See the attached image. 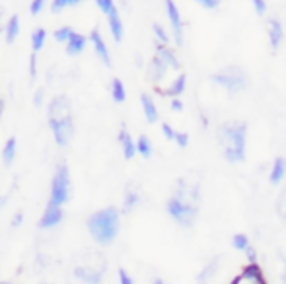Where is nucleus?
Here are the masks:
<instances>
[{
  "label": "nucleus",
  "mask_w": 286,
  "mask_h": 284,
  "mask_svg": "<svg viewBox=\"0 0 286 284\" xmlns=\"http://www.w3.org/2000/svg\"><path fill=\"white\" fill-rule=\"evenodd\" d=\"M119 140H121V144H123V154H125V158H126V160H130V158L136 154V144H134V140L128 136V132H126V130H121Z\"/></svg>",
  "instance_id": "dca6fc26"
},
{
  "label": "nucleus",
  "mask_w": 286,
  "mask_h": 284,
  "mask_svg": "<svg viewBox=\"0 0 286 284\" xmlns=\"http://www.w3.org/2000/svg\"><path fill=\"white\" fill-rule=\"evenodd\" d=\"M154 35H156V39H158L160 43H167V41H169L167 33H165V31H163V27H161V25H158V23H154Z\"/></svg>",
  "instance_id": "cd10ccee"
},
{
  "label": "nucleus",
  "mask_w": 286,
  "mask_h": 284,
  "mask_svg": "<svg viewBox=\"0 0 286 284\" xmlns=\"http://www.w3.org/2000/svg\"><path fill=\"white\" fill-rule=\"evenodd\" d=\"M68 193H70V175H68V167L66 165H58L54 177H53V185H51V196H49V204L51 206H62L68 200Z\"/></svg>",
  "instance_id": "7ed1b4c3"
},
{
  "label": "nucleus",
  "mask_w": 286,
  "mask_h": 284,
  "mask_svg": "<svg viewBox=\"0 0 286 284\" xmlns=\"http://www.w3.org/2000/svg\"><path fill=\"white\" fill-rule=\"evenodd\" d=\"M282 37H284V31H282L280 21H278V19H270V21H268V39H270V45H272L274 51L280 47Z\"/></svg>",
  "instance_id": "ddd939ff"
},
{
  "label": "nucleus",
  "mask_w": 286,
  "mask_h": 284,
  "mask_svg": "<svg viewBox=\"0 0 286 284\" xmlns=\"http://www.w3.org/2000/svg\"><path fill=\"white\" fill-rule=\"evenodd\" d=\"M78 2H82V0H54L53 6H51V10L56 14V12H60V10H64L68 6H76Z\"/></svg>",
  "instance_id": "a878e982"
},
{
  "label": "nucleus",
  "mask_w": 286,
  "mask_h": 284,
  "mask_svg": "<svg viewBox=\"0 0 286 284\" xmlns=\"http://www.w3.org/2000/svg\"><path fill=\"white\" fill-rule=\"evenodd\" d=\"M195 2H198L202 8H206V10H214V8H218V4H220V0H195Z\"/></svg>",
  "instance_id": "7c9ffc66"
},
{
  "label": "nucleus",
  "mask_w": 286,
  "mask_h": 284,
  "mask_svg": "<svg viewBox=\"0 0 286 284\" xmlns=\"http://www.w3.org/2000/svg\"><path fill=\"white\" fill-rule=\"evenodd\" d=\"M89 41L93 43V49H95V53L101 56L103 64H105V66H111L109 51H107V47H105V43H103V37H101V33H99L97 29H93V31H91V35H89Z\"/></svg>",
  "instance_id": "1a4fd4ad"
},
{
  "label": "nucleus",
  "mask_w": 286,
  "mask_h": 284,
  "mask_svg": "<svg viewBox=\"0 0 286 284\" xmlns=\"http://www.w3.org/2000/svg\"><path fill=\"white\" fill-rule=\"evenodd\" d=\"M253 6H255V12H257L259 16H263V14L267 12V2H265V0H253Z\"/></svg>",
  "instance_id": "2f4dec72"
},
{
  "label": "nucleus",
  "mask_w": 286,
  "mask_h": 284,
  "mask_svg": "<svg viewBox=\"0 0 286 284\" xmlns=\"http://www.w3.org/2000/svg\"><path fill=\"white\" fill-rule=\"evenodd\" d=\"M165 68H167V64L160 58V56H156L154 60H152V74H154V78L158 80V78H161L163 74H165Z\"/></svg>",
  "instance_id": "b1692460"
},
{
  "label": "nucleus",
  "mask_w": 286,
  "mask_h": 284,
  "mask_svg": "<svg viewBox=\"0 0 286 284\" xmlns=\"http://www.w3.org/2000/svg\"><path fill=\"white\" fill-rule=\"evenodd\" d=\"M45 37H47V31H45L43 27H39V29H35V31L31 33V49H33V53H37V51L43 49Z\"/></svg>",
  "instance_id": "4be33fe9"
},
{
  "label": "nucleus",
  "mask_w": 286,
  "mask_h": 284,
  "mask_svg": "<svg viewBox=\"0 0 286 284\" xmlns=\"http://www.w3.org/2000/svg\"><path fill=\"white\" fill-rule=\"evenodd\" d=\"M185 82H187V76L185 74H179L177 76V80L165 89V91H160V93H163V95H171V97H175V95H179V93H183V89H185Z\"/></svg>",
  "instance_id": "6ab92c4d"
},
{
  "label": "nucleus",
  "mask_w": 286,
  "mask_h": 284,
  "mask_svg": "<svg viewBox=\"0 0 286 284\" xmlns=\"http://www.w3.org/2000/svg\"><path fill=\"white\" fill-rule=\"evenodd\" d=\"M136 152L142 154L144 158H150V154H152V144H150V140H148L146 136H140V138H138V142H136Z\"/></svg>",
  "instance_id": "5701e85b"
},
{
  "label": "nucleus",
  "mask_w": 286,
  "mask_h": 284,
  "mask_svg": "<svg viewBox=\"0 0 286 284\" xmlns=\"http://www.w3.org/2000/svg\"><path fill=\"white\" fill-rule=\"evenodd\" d=\"M284 173H286V160L284 158H276L274 163H272V171H270L268 181L270 183H280L282 177H284Z\"/></svg>",
  "instance_id": "a211bd4d"
},
{
  "label": "nucleus",
  "mask_w": 286,
  "mask_h": 284,
  "mask_svg": "<svg viewBox=\"0 0 286 284\" xmlns=\"http://www.w3.org/2000/svg\"><path fill=\"white\" fill-rule=\"evenodd\" d=\"M241 276H243L245 280H251V282H257V284H265V282H267V278L263 276L261 266H259L255 261H249V265H247V266H243Z\"/></svg>",
  "instance_id": "9d476101"
},
{
  "label": "nucleus",
  "mask_w": 286,
  "mask_h": 284,
  "mask_svg": "<svg viewBox=\"0 0 286 284\" xmlns=\"http://www.w3.org/2000/svg\"><path fill=\"white\" fill-rule=\"evenodd\" d=\"M212 82H216L218 86H222L224 89H228L230 93H237L245 88L247 80H245V72L237 66H230L218 74H212Z\"/></svg>",
  "instance_id": "20e7f679"
},
{
  "label": "nucleus",
  "mask_w": 286,
  "mask_h": 284,
  "mask_svg": "<svg viewBox=\"0 0 286 284\" xmlns=\"http://www.w3.org/2000/svg\"><path fill=\"white\" fill-rule=\"evenodd\" d=\"M245 134L247 126L241 123L224 124L220 128V140L224 144V158L228 161H241L245 158Z\"/></svg>",
  "instance_id": "f03ea898"
},
{
  "label": "nucleus",
  "mask_w": 286,
  "mask_h": 284,
  "mask_svg": "<svg viewBox=\"0 0 286 284\" xmlns=\"http://www.w3.org/2000/svg\"><path fill=\"white\" fill-rule=\"evenodd\" d=\"M95 4L99 6V10H101L103 14H109V12L115 8V2H113V0H95Z\"/></svg>",
  "instance_id": "c85d7f7f"
},
{
  "label": "nucleus",
  "mask_w": 286,
  "mask_h": 284,
  "mask_svg": "<svg viewBox=\"0 0 286 284\" xmlns=\"http://www.w3.org/2000/svg\"><path fill=\"white\" fill-rule=\"evenodd\" d=\"M243 251L247 253V261H255V259H257V253H255V249H253L251 245H247Z\"/></svg>",
  "instance_id": "f704fd0d"
},
{
  "label": "nucleus",
  "mask_w": 286,
  "mask_h": 284,
  "mask_svg": "<svg viewBox=\"0 0 286 284\" xmlns=\"http://www.w3.org/2000/svg\"><path fill=\"white\" fill-rule=\"evenodd\" d=\"M72 35V29L70 27H58L56 31H54V39L58 41V43H66V39Z\"/></svg>",
  "instance_id": "bb28decb"
},
{
  "label": "nucleus",
  "mask_w": 286,
  "mask_h": 284,
  "mask_svg": "<svg viewBox=\"0 0 286 284\" xmlns=\"http://www.w3.org/2000/svg\"><path fill=\"white\" fill-rule=\"evenodd\" d=\"M132 204H136V195H128V200H126V208H130Z\"/></svg>",
  "instance_id": "4c0bfd02"
},
{
  "label": "nucleus",
  "mask_w": 286,
  "mask_h": 284,
  "mask_svg": "<svg viewBox=\"0 0 286 284\" xmlns=\"http://www.w3.org/2000/svg\"><path fill=\"white\" fill-rule=\"evenodd\" d=\"M173 140L181 146V148H185L187 144H189V136L185 134V132H175V136H173Z\"/></svg>",
  "instance_id": "c756f323"
},
{
  "label": "nucleus",
  "mask_w": 286,
  "mask_h": 284,
  "mask_svg": "<svg viewBox=\"0 0 286 284\" xmlns=\"http://www.w3.org/2000/svg\"><path fill=\"white\" fill-rule=\"evenodd\" d=\"M284 220H286V214H284Z\"/></svg>",
  "instance_id": "37998d69"
},
{
  "label": "nucleus",
  "mask_w": 286,
  "mask_h": 284,
  "mask_svg": "<svg viewBox=\"0 0 286 284\" xmlns=\"http://www.w3.org/2000/svg\"><path fill=\"white\" fill-rule=\"evenodd\" d=\"M158 56H160L167 66H171V68H175V70L179 68V60H177V56L167 49L165 43H160V45H158Z\"/></svg>",
  "instance_id": "2eb2a0df"
},
{
  "label": "nucleus",
  "mask_w": 286,
  "mask_h": 284,
  "mask_svg": "<svg viewBox=\"0 0 286 284\" xmlns=\"http://www.w3.org/2000/svg\"><path fill=\"white\" fill-rule=\"evenodd\" d=\"M140 101H142V109H144L146 121H148V123H156V121H158V109H156V105H154L152 97H150L148 93H142Z\"/></svg>",
  "instance_id": "4468645a"
},
{
  "label": "nucleus",
  "mask_w": 286,
  "mask_h": 284,
  "mask_svg": "<svg viewBox=\"0 0 286 284\" xmlns=\"http://www.w3.org/2000/svg\"><path fill=\"white\" fill-rule=\"evenodd\" d=\"M161 130H163V134H165V138H167V140H173V136H175V130H173V128H171L167 123H163V124H161Z\"/></svg>",
  "instance_id": "72a5a7b5"
},
{
  "label": "nucleus",
  "mask_w": 286,
  "mask_h": 284,
  "mask_svg": "<svg viewBox=\"0 0 286 284\" xmlns=\"http://www.w3.org/2000/svg\"><path fill=\"white\" fill-rule=\"evenodd\" d=\"M49 126L54 134V140L58 146H66L68 144V138L72 134V123L68 117H58L56 113H51L49 117Z\"/></svg>",
  "instance_id": "423d86ee"
},
{
  "label": "nucleus",
  "mask_w": 286,
  "mask_h": 284,
  "mask_svg": "<svg viewBox=\"0 0 286 284\" xmlns=\"http://www.w3.org/2000/svg\"><path fill=\"white\" fill-rule=\"evenodd\" d=\"M43 6H45V0H33V2H31V14L37 16V14L43 10Z\"/></svg>",
  "instance_id": "473e14b6"
},
{
  "label": "nucleus",
  "mask_w": 286,
  "mask_h": 284,
  "mask_svg": "<svg viewBox=\"0 0 286 284\" xmlns=\"http://www.w3.org/2000/svg\"><path fill=\"white\" fill-rule=\"evenodd\" d=\"M119 276H121V282H123V284H130V282H132V280L128 278V274H126V272H125L123 268L119 270Z\"/></svg>",
  "instance_id": "c9c22d12"
},
{
  "label": "nucleus",
  "mask_w": 286,
  "mask_h": 284,
  "mask_svg": "<svg viewBox=\"0 0 286 284\" xmlns=\"http://www.w3.org/2000/svg\"><path fill=\"white\" fill-rule=\"evenodd\" d=\"M2 12H4V10H0V16H2Z\"/></svg>",
  "instance_id": "79ce46f5"
},
{
  "label": "nucleus",
  "mask_w": 286,
  "mask_h": 284,
  "mask_svg": "<svg viewBox=\"0 0 286 284\" xmlns=\"http://www.w3.org/2000/svg\"><path fill=\"white\" fill-rule=\"evenodd\" d=\"M89 235L99 245H109L119 233V210L117 208H103L88 218Z\"/></svg>",
  "instance_id": "f257e3e1"
},
{
  "label": "nucleus",
  "mask_w": 286,
  "mask_h": 284,
  "mask_svg": "<svg viewBox=\"0 0 286 284\" xmlns=\"http://www.w3.org/2000/svg\"><path fill=\"white\" fill-rule=\"evenodd\" d=\"M111 97L117 101V103H123L126 99V91H125V86L119 78H113L111 82Z\"/></svg>",
  "instance_id": "412c9836"
},
{
  "label": "nucleus",
  "mask_w": 286,
  "mask_h": 284,
  "mask_svg": "<svg viewBox=\"0 0 286 284\" xmlns=\"http://www.w3.org/2000/svg\"><path fill=\"white\" fill-rule=\"evenodd\" d=\"M167 212L169 216L181 224V226H193L195 222V216H197V206L195 204H189L183 196H173L167 200Z\"/></svg>",
  "instance_id": "39448f33"
},
{
  "label": "nucleus",
  "mask_w": 286,
  "mask_h": 284,
  "mask_svg": "<svg viewBox=\"0 0 286 284\" xmlns=\"http://www.w3.org/2000/svg\"><path fill=\"white\" fill-rule=\"evenodd\" d=\"M284 282H286V272H284Z\"/></svg>",
  "instance_id": "a19ab883"
},
{
  "label": "nucleus",
  "mask_w": 286,
  "mask_h": 284,
  "mask_svg": "<svg viewBox=\"0 0 286 284\" xmlns=\"http://www.w3.org/2000/svg\"><path fill=\"white\" fill-rule=\"evenodd\" d=\"M62 218H64V214H62V208L60 206L47 204V208H45V212H43V216L39 220V228H43V230L54 228V226H58L62 222Z\"/></svg>",
  "instance_id": "6e6552de"
},
{
  "label": "nucleus",
  "mask_w": 286,
  "mask_h": 284,
  "mask_svg": "<svg viewBox=\"0 0 286 284\" xmlns=\"http://www.w3.org/2000/svg\"><path fill=\"white\" fill-rule=\"evenodd\" d=\"M241 280H243V276H241V274H239V276H235V278H233V280H232V282H233V284H237V282H241Z\"/></svg>",
  "instance_id": "58836bf2"
},
{
  "label": "nucleus",
  "mask_w": 286,
  "mask_h": 284,
  "mask_svg": "<svg viewBox=\"0 0 286 284\" xmlns=\"http://www.w3.org/2000/svg\"><path fill=\"white\" fill-rule=\"evenodd\" d=\"M171 109H173V111H181V109H183V103H181L179 99H173V101H171Z\"/></svg>",
  "instance_id": "e433bc0d"
},
{
  "label": "nucleus",
  "mask_w": 286,
  "mask_h": 284,
  "mask_svg": "<svg viewBox=\"0 0 286 284\" xmlns=\"http://www.w3.org/2000/svg\"><path fill=\"white\" fill-rule=\"evenodd\" d=\"M86 43H88V37L72 31V35L66 39V53L68 54H80L86 49Z\"/></svg>",
  "instance_id": "f8f14e48"
},
{
  "label": "nucleus",
  "mask_w": 286,
  "mask_h": 284,
  "mask_svg": "<svg viewBox=\"0 0 286 284\" xmlns=\"http://www.w3.org/2000/svg\"><path fill=\"white\" fill-rule=\"evenodd\" d=\"M16 152H18V142H16L14 136H10L6 140V144H4V150H2V161L6 165H10L14 161V158H16Z\"/></svg>",
  "instance_id": "f3484780"
},
{
  "label": "nucleus",
  "mask_w": 286,
  "mask_h": 284,
  "mask_svg": "<svg viewBox=\"0 0 286 284\" xmlns=\"http://www.w3.org/2000/svg\"><path fill=\"white\" fill-rule=\"evenodd\" d=\"M107 16V19H109V27H111V35H113V39L119 43L121 39H123V21H121V16H119V12H117V8H113L109 14H105Z\"/></svg>",
  "instance_id": "9b49d317"
},
{
  "label": "nucleus",
  "mask_w": 286,
  "mask_h": 284,
  "mask_svg": "<svg viewBox=\"0 0 286 284\" xmlns=\"http://www.w3.org/2000/svg\"><path fill=\"white\" fill-rule=\"evenodd\" d=\"M165 10H167V18H169V21H171L173 39H175V43L181 47V45H183V23H181L179 8L175 6L173 0H165Z\"/></svg>",
  "instance_id": "0eeeda50"
},
{
  "label": "nucleus",
  "mask_w": 286,
  "mask_h": 284,
  "mask_svg": "<svg viewBox=\"0 0 286 284\" xmlns=\"http://www.w3.org/2000/svg\"><path fill=\"white\" fill-rule=\"evenodd\" d=\"M4 204H6V198H4V196H0V208H2Z\"/></svg>",
  "instance_id": "ea45409f"
},
{
  "label": "nucleus",
  "mask_w": 286,
  "mask_h": 284,
  "mask_svg": "<svg viewBox=\"0 0 286 284\" xmlns=\"http://www.w3.org/2000/svg\"><path fill=\"white\" fill-rule=\"evenodd\" d=\"M232 245H233V249L243 251V249L249 245V239H247V235H243V233H235L233 239H232Z\"/></svg>",
  "instance_id": "393cba45"
},
{
  "label": "nucleus",
  "mask_w": 286,
  "mask_h": 284,
  "mask_svg": "<svg viewBox=\"0 0 286 284\" xmlns=\"http://www.w3.org/2000/svg\"><path fill=\"white\" fill-rule=\"evenodd\" d=\"M19 33V18L18 16H12L6 23V41L8 43H14V39L18 37Z\"/></svg>",
  "instance_id": "aec40b11"
}]
</instances>
